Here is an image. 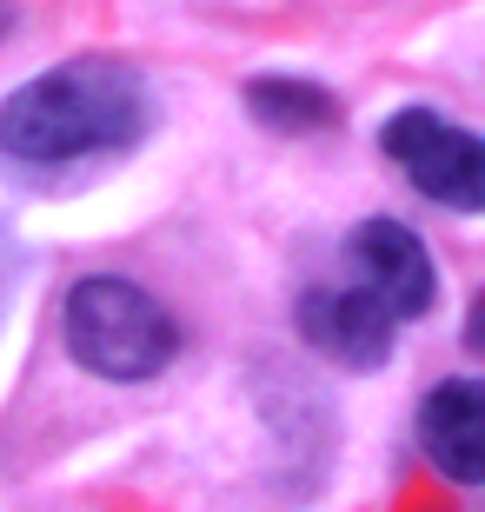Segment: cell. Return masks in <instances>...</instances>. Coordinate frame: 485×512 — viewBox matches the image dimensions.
<instances>
[{
    "instance_id": "6da1fadb",
    "label": "cell",
    "mask_w": 485,
    "mask_h": 512,
    "mask_svg": "<svg viewBox=\"0 0 485 512\" xmlns=\"http://www.w3.org/2000/svg\"><path fill=\"white\" fill-rule=\"evenodd\" d=\"M147 127V94L113 60H67L0 100V153L27 167H60L87 153L127 147Z\"/></svg>"
},
{
    "instance_id": "7a4b0ae2",
    "label": "cell",
    "mask_w": 485,
    "mask_h": 512,
    "mask_svg": "<svg viewBox=\"0 0 485 512\" xmlns=\"http://www.w3.org/2000/svg\"><path fill=\"white\" fill-rule=\"evenodd\" d=\"M167 306L133 280H80L67 293V353L100 380H153L173 360Z\"/></svg>"
},
{
    "instance_id": "3957f363",
    "label": "cell",
    "mask_w": 485,
    "mask_h": 512,
    "mask_svg": "<svg viewBox=\"0 0 485 512\" xmlns=\"http://www.w3.org/2000/svg\"><path fill=\"white\" fill-rule=\"evenodd\" d=\"M379 147L406 167V180L426 193V200L459 207V213L485 207V147H479V133L439 120L432 107H406V114H392L386 127H379Z\"/></svg>"
},
{
    "instance_id": "277c9868",
    "label": "cell",
    "mask_w": 485,
    "mask_h": 512,
    "mask_svg": "<svg viewBox=\"0 0 485 512\" xmlns=\"http://www.w3.org/2000/svg\"><path fill=\"white\" fill-rule=\"evenodd\" d=\"M299 333L333 366L366 373V366H386V353H392V306L366 280L359 286H313V293H299Z\"/></svg>"
},
{
    "instance_id": "5b68a950",
    "label": "cell",
    "mask_w": 485,
    "mask_h": 512,
    "mask_svg": "<svg viewBox=\"0 0 485 512\" xmlns=\"http://www.w3.org/2000/svg\"><path fill=\"white\" fill-rule=\"evenodd\" d=\"M353 266H359V280L392 306V320H419L439 300V273H432L426 240L412 227H399V220H366L353 233Z\"/></svg>"
},
{
    "instance_id": "8992f818",
    "label": "cell",
    "mask_w": 485,
    "mask_h": 512,
    "mask_svg": "<svg viewBox=\"0 0 485 512\" xmlns=\"http://www.w3.org/2000/svg\"><path fill=\"white\" fill-rule=\"evenodd\" d=\"M419 446L432 453V466L459 486L485 479V386L472 380H439L419 406Z\"/></svg>"
},
{
    "instance_id": "52a82bcc",
    "label": "cell",
    "mask_w": 485,
    "mask_h": 512,
    "mask_svg": "<svg viewBox=\"0 0 485 512\" xmlns=\"http://www.w3.org/2000/svg\"><path fill=\"white\" fill-rule=\"evenodd\" d=\"M246 107L273 133H313V127H333L339 120L333 94H319L313 80H293V74H260L246 87Z\"/></svg>"
}]
</instances>
